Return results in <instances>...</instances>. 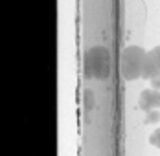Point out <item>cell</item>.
Returning a JSON list of instances; mask_svg holds the SVG:
<instances>
[{
	"label": "cell",
	"mask_w": 160,
	"mask_h": 156,
	"mask_svg": "<svg viewBox=\"0 0 160 156\" xmlns=\"http://www.w3.org/2000/svg\"><path fill=\"white\" fill-rule=\"evenodd\" d=\"M145 57L147 51L140 46H127L123 48L122 57H120V70L125 81H134L138 77H144Z\"/></svg>",
	"instance_id": "6da1fadb"
},
{
	"label": "cell",
	"mask_w": 160,
	"mask_h": 156,
	"mask_svg": "<svg viewBox=\"0 0 160 156\" xmlns=\"http://www.w3.org/2000/svg\"><path fill=\"white\" fill-rule=\"evenodd\" d=\"M111 72L109 50L105 46L90 48L85 55V76L94 79H105Z\"/></svg>",
	"instance_id": "7a4b0ae2"
},
{
	"label": "cell",
	"mask_w": 160,
	"mask_h": 156,
	"mask_svg": "<svg viewBox=\"0 0 160 156\" xmlns=\"http://www.w3.org/2000/svg\"><path fill=\"white\" fill-rule=\"evenodd\" d=\"M155 76H160V46H155L147 51L144 68V79H153Z\"/></svg>",
	"instance_id": "3957f363"
},
{
	"label": "cell",
	"mask_w": 160,
	"mask_h": 156,
	"mask_svg": "<svg viewBox=\"0 0 160 156\" xmlns=\"http://www.w3.org/2000/svg\"><path fill=\"white\" fill-rule=\"evenodd\" d=\"M138 105H140V109L144 110L145 114L160 109V90H155V88L144 90L140 94V97H138Z\"/></svg>",
	"instance_id": "277c9868"
},
{
	"label": "cell",
	"mask_w": 160,
	"mask_h": 156,
	"mask_svg": "<svg viewBox=\"0 0 160 156\" xmlns=\"http://www.w3.org/2000/svg\"><path fill=\"white\" fill-rule=\"evenodd\" d=\"M160 121V112L158 110H153V112H147L145 114V125H155Z\"/></svg>",
	"instance_id": "5b68a950"
},
{
	"label": "cell",
	"mask_w": 160,
	"mask_h": 156,
	"mask_svg": "<svg viewBox=\"0 0 160 156\" xmlns=\"http://www.w3.org/2000/svg\"><path fill=\"white\" fill-rule=\"evenodd\" d=\"M149 143L160 149V127L155 130V132H153V134H151V136H149Z\"/></svg>",
	"instance_id": "8992f818"
},
{
	"label": "cell",
	"mask_w": 160,
	"mask_h": 156,
	"mask_svg": "<svg viewBox=\"0 0 160 156\" xmlns=\"http://www.w3.org/2000/svg\"><path fill=\"white\" fill-rule=\"evenodd\" d=\"M151 81V88H155V90H160V76H155L153 79H149Z\"/></svg>",
	"instance_id": "52a82bcc"
}]
</instances>
